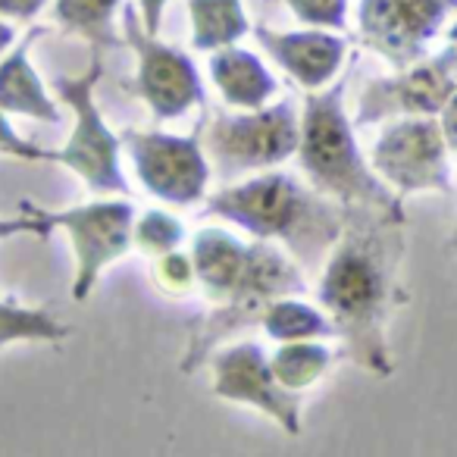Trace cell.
Masks as SVG:
<instances>
[{
	"label": "cell",
	"mask_w": 457,
	"mask_h": 457,
	"mask_svg": "<svg viewBox=\"0 0 457 457\" xmlns=\"http://www.w3.org/2000/svg\"><path fill=\"white\" fill-rule=\"evenodd\" d=\"M54 228L47 220L41 216L29 213V210H20V216H0V242H7V238H20V236H29V238H47Z\"/></svg>",
	"instance_id": "4316f807"
},
{
	"label": "cell",
	"mask_w": 457,
	"mask_h": 457,
	"mask_svg": "<svg viewBox=\"0 0 457 457\" xmlns=\"http://www.w3.org/2000/svg\"><path fill=\"white\" fill-rule=\"evenodd\" d=\"M70 336L72 326L47 307H26L20 301L0 298V348L16 342L63 345Z\"/></svg>",
	"instance_id": "ffe728a7"
},
{
	"label": "cell",
	"mask_w": 457,
	"mask_h": 457,
	"mask_svg": "<svg viewBox=\"0 0 457 457\" xmlns=\"http://www.w3.org/2000/svg\"><path fill=\"white\" fill-rule=\"evenodd\" d=\"M204 213L245 228L261 242H282L304 263L329 254L342 232V207L288 172H257L213 191Z\"/></svg>",
	"instance_id": "7a4b0ae2"
},
{
	"label": "cell",
	"mask_w": 457,
	"mask_h": 457,
	"mask_svg": "<svg viewBox=\"0 0 457 457\" xmlns=\"http://www.w3.org/2000/svg\"><path fill=\"white\" fill-rule=\"evenodd\" d=\"M122 0H54V22L66 35L88 41L91 51H120L126 45L120 32Z\"/></svg>",
	"instance_id": "ac0fdd59"
},
{
	"label": "cell",
	"mask_w": 457,
	"mask_h": 457,
	"mask_svg": "<svg viewBox=\"0 0 457 457\" xmlns=\"http://www.w3.org/2000/svg\"><path fill=\"white\" fill-rule=\"evenodd\" d=\"M191 45L195 51H220L251 35L245 0H188Z\"/></svg>",
	"instance_id": "d6986e66"
},
{
	"label": "cell",
	"mask_w": 457,
	"mask_h": 457,
	"mask_svg": "<svg viewBox=\"0 0 457 457\" xmlns=\"http://www.w3.org/2000/svg\"><path fill=\"white\" fill-rule=\"evenodd\" d=\"M13 41H16V29H13V22H0V57L13 47Z\"/></svg>",
	"instance_id": "4dcf8cb0"
},
{
	"label": "cell",
	"mask_w": 457,
	"mask_h": 457,
	"mask_svg": "<svg viewBox=\"0 0 457 457\" xmlns=\"http://www.w3.org/2000/svg\"><path fill=\"white\" fill-rule=\"evenodd\" d=\"M263 332H267L273 342H307V338H338L332 320L326 317L323 307H311L304 301L292 298H276L267 307L261 320Z\"/></svg>",
	"instance_id": "44dd1931"
},
{
	"label": "cell",
	"mask_w": 457,
	"mask_h": 457,
	"mask_svg": "<svg viewBox=\"0 0 457 457\" xmlns=\"http://www.w3.org/2000/svg\"><path fill=\"white\" fill-rule=\"evenodd\" d=\"M154 279L166 295H188L197 288L195 263H191L188 251H170V254L154 257Z\"/></svg>",
	"instance_id": "d4e9b609"
},
{
	"label": "cell",
	"mask_w": 457,
	"mask_h": 457,
	"mask_svg": "<svg viewBox=\"0 0 457 457\" xmlns=\"http://www.w3.org/2000/svg\"><path fill=\"white\" fill-rule=\"evenodd\" d=\"M122 38L135 54L132 95L145 101L157 120H179L204 104V85L195 60L151 35L138 20V10H122Z\"/></svg>",
	"instance_id": "30bf717a"
},
{
	"label": "cell",
	"mask_w": 457,
	"mask_h": 457,
	"mask_svg": "<svg viewBox=\"0 0 457 457\" xmlns=\"http://www.w3.org/2000/svg\"><path fill=\"white\" fill-rule=\"evenodd\" d=\"M166 7H170V0H138V4H135L141 26H145L151 35H160V22H163Z\"/></svg>",
	"instance_id": "f1b7e54d"
},
{
	"label": "cell",
	"mask_w": 457,
	"mask_h": 457,
	"mask_svg": "<svg viewBox=\"0 0 457 457\" xmlns=\"http://www.w3.org/2000/svg\"><path fill=\"white\" fill-rule=\"evenodd\" d=\"M185 238V226L166 210H145L141 216H135L132 226V245L141 251L145 257H160L170 254L182 245Z\"/></svg>",
	"instance_id": "603a6c76"
},
{
	"label": "cell",
	"mask_w": 457,
	"mask_h": 457,
	"mask_svg": "<svg viewBox=\"0 0 457 457\" xmlns=\"http://www.w3.org/2000/svg\"><path fill=\"white\" fill-rule=\"evenodd\" d=\"M20 210L41 216L51 228H63L76 257V276H72V301L85 304L95 292L97 279L107 267L129 254L135 226V207L126 197H97V201L79 204L66 210H47L35 201H20Z\"/></svg>",
	"instance_id": "52a82bcc"
},
{
	"label": "cell",
	"mask_w": 457,
	"mask_h": 457,
	"mask_svg": "<svg viewBox=\"0 0 457 457\" xmlns=\"http://www.w3.org/2000/svg\"><path fill=\"white\" fill-rule=\"evenodd\" d=\"M348 79L307 91L304 116H301L298 163L307 182L320 195L332 197L338 207H370L395 220L404 216V197H398L379 176L373 163L361 154L354 138V122L345 113Z\"/></svg>",
	"instance_id": "3957f363"
},
{
	"label": "cell",
	"mask_w": 457,
	"mask_h": 457,
	"mask_svg": "<svg viewBox=\"0 0 457 457\" xmlns=\"http://www.w3.org/2000/svg\"><path fill=\"white\" fill-rule=\"evenodd\" d=\"M204 154L222 179L273 170L298 154L301 116L288 101L261 110L216 113L204 129Z\"/></svg>",
	"instance_id": "8992f818"
},
{
	"label": "cell",
	"mask_w": 457,
	"mask_h": 457,
	"mask_svg": "<svg viewBox=\"0 0 457 457\" xmlns=\"http://www.w3.org/2000/svg\"><path fill=\"white\" fill-rule=\"evenodd\" d=\"M47 0H0V22H32Z\"/></svg>",
	"instance_id": "83f0119b"
},
{
	"label": "cell",
	"mask_w": 457,
	"mask_h": 457,
	"mask_svg": "<svg viewBox=\"0 0 457 457\" xmlns=\"http://www.w3.org/2000/svg\"><path fill=\"white\" fill-rule=\"evenodd\" d=\"M448 45H451V47H454V51H457V20H454V26L448 29Z\"/></svg>",
	"instance_id": "d6a6232c"
},
{
	"label": "cell",
	"mask_w": 457,
	"mask_h": 457,
	"mask_svg": "<svg viewBox=\"0 0 457 457\" xmlns=\"http://www.w3.org/2000/svg\"><path fill=\"white\" fill-rule=\"evenodd\" d=\"M451 151L436 116H398L373 141L370 163L398 197L438 191L451 195Z\"/></svg>",
	"instance_id": "ba28073f"
},
{
	"label": "cell",
	"mask_w": 457,
	"mask_h": 457,
	"mask_svg": "<svg viewBox=\"0 0 457 457\" xmlns=\"http://www.w3.org/2000/svg\"><path fill=\"white\" fill-rule=\"evenodd\" d=\"M286 7L307 29H329V32L348 29V0H286Z\"/></svg>",
	"instance_id": "cb8c5ba5"
},
{
	"label": "cell",
	"mask_w": 457,
	"mask_h": 457,
	"mask_svg": "<svg viewBox=\"0 0 457 457\" xmlns=\"http://www.w3.org/2000/svg\"><path fill=\"white\" fill-rule=\"evenodd\" d=\"M207 72L213 88L232 110H261L279 91L273 72L263 66V60L238 45L220 47L210 54Z\"/></svg>",
	"instance_id": "e0dca14e"
},
{
	"label": "cell",
	"mask_w": 457,
	"mask_h": 457,
	"mask_svg": "<svg viewBox=\"0 0 457 457\" xmlns=\"http://www.w3.org/2000/svg\"><path fill=\"white\" fill-rule=\"evenodd\" d=\"M304 288H307V282H304V276H301L298 263L288 261L286 251H279L273 242L254 238L251 263H248V273H245L242 286L228 295L226 301L210 307L207 313L188 320V326H185V351H182V357H179V370H182L185 376L197 373L226 338L261 326L263 313H267V307L273 304L276 298L301 295Z\"/></svg>",
	"instance_id": "277c9868"
},
{
	"label": "cell",
	"mask_w": 457,
	"mask_h": 457,
	"mask_svg": "<svg viewBox=\"0 0 457 457\" xmlns=\"http://www.w3.org/2000/svg\"><path fill=\"white\" fill-rule=\"evenodd\" d=\"M445 251H448L451 257L457 261V220L451 222V228H448V236H445Z\"/></svg>",
	"instance_id": "1f68e13d"
},
{
	"label": "cell",
	"mask_w": 457,
	"mask_h": 457,
	"mask_svg": "<svg viewBox=\"0 0 457 457\" xmlns=\"http://www.w3.org/2000/svg\"><path fill=\"white\" fill-rule=\"evenodd\" d=\"M201 135L204 122H197L195 132L188 135L126 129L120 138L147 195L170 207H195L207 197L210 170H213L204 154Z\"/></svg>",
	"instance_id": "9c48e42d"
},
{
	"label": "cell",
	"mask_w": 457,
	"mask_h": 457,
	"mask_svg": "<svg viewBox=\"0 0 457 457\" xmlns=\"http://www.w3.org/2000/svg\"><path fill=\"white\" fill-rule=\"evenodd\" d=\"M401 267L404 220L370 207H342V232L326 254L317 301L336 326L345 357L379 379L395 373L388 323L407 304Z\"/></svg>",
	"instance_id": "6da1fadb"
},
{
	"label": "cell",
	"mask_w": 457,
	"mask_h": 457,
	"mask_svg": "<svg viewBox=\"0 0 457 457\" xmlns=\"http://www.w3.org/2000/svg\"><path fill=\"white\" fill-rule=\"evenodd\" d=\"M45 32V26H32L26 38L13 41V47L0 57V110L10 116H26V120L57 126L63 113L32 66V45Z\"/></svg>",
	"instance_id": "9a60e30c"
},
{
	"label": "cell",
	"mask_w": 457,
	"mask_h": 457,
	"mask_svg": "<svg viewBox=\"0 0 457 457\" xmlns=\"http://www.w3.org/2000/svg\"><path fill=\"white\" fill-rule=\"evenodd\" d=\"M0 154L13 160H26V163H45V145L22 138L10 122V113L0 110Z\"/></svg>",
	"instance_id": "484cf974"
},
{
	"label": "cell",
	"mask_w": 457,
	"mask_h": 457,
	"mask_svg": "<svg viewBox=\"0 0 457 457\" xmlns=\"http://www.w3.org/2000/svg\"><path fill=\"white\" fill-rule=\"evenodd\" d=\"M210 388L220 401L254 407L263 417L273 420L288 436H301L304 429V401L301 392L286 388L276 379L270 357L261 342H238L216 348L210 354Z\"/></svg>",
	"instance_id": "8fae6325"
},
{
	"label": "cell",
	"mask_w": 457,
	"mask_h": 457,
	"mask_svg": "<svg viewBox=\"0 0 457 457\" xmlns=\"http://www.w3.org/2000/svg\"><path fill=\"white\" fill-rule=\"evenodd\" d=\"M457 91V51L445 47L436 57H423L395 76L373 79L357 97L354 129L398 116H438Z\"/></svg>",
	"instance_id": "4fadbf2b"
},
{
	"label": "cell",
	"mask_w": 457,
	"mask_h": 457,
	"mask_svg": "<svg viewBox=\"0 0 457 457\" xmlns=\"http://www.w3.org/2000/svg\"><path fill=\"white\" fill-rule=\"evenodd\" d=\"M438 126H442V135H445V141H448V151L457 157V91L448 97V104H445L442 113H438Z\"/></svg>",
	"instance_id": "f546056e"
},
{
	"label": "cell",
	"mask_w": 457,
	"mask_h": 457,
	"mask_svg": "<svg viewBox=\"0 0 457 457\" xmlns=\"http://www.w3.org/2000/svg\"><path fill=\"white\" fill-rule=\"evenodd\" d=\"M254 38L286 76H292L304 91H320L332 85L348 60V38L329 29H304V32H273L254 29Z\"/></svg>",
	"instance_id": "5bb4252c"
},
{
	"label": "cell",
	"mask_w": 457,
	"mask_h": 457,
	"mask_svg": "<svg viewBox=\"0 0 457 457\" xmlns=\"http://www.w3.org/2000/svg\"><path fill=\"white\" fill-rule=\"evenodd\" d=\"M454 13L457 0H361L357 38L395 70H404L429 54V45Z\"/></svg>",
	"instance_id": "7c38bea8"
},
{
	"label": "cell",
	"mask_w": 457,
	"mask_h": 457,
	"mask_svg": "<svg viewBox=\"0 0 457 457\" xmlns=\"http://www.w3.org/2000/svg\"><path fill=\"white\" fill-rule=\"evenodd\" d=\"M276 379L292 392L313 388L332 367V351L323 338H307V342H282V348L270 357Z\"/></svg>",
	"instance_id": "7402d4cb"
},
{
	"label": "cell",
	"mask_w": 457,
	"mask_h": 457,
	"mask_svg": "<svg viewBox=\"0 0 457 457\" xmlns=\"http://www.w3.org/2000/svg\"><path fill=\"white\" fill-rule=\"evenodd\" d=\"M251 248L254 242H242L226 228H201L191 238V263H195L197 288L210 304H220L242 286L251 263Z\"/></svg>",
	"instance_id": "2e32d148"
},
{
	"label": "cell",
	"mask_w": 457,
	"mask_h": 457,
	"mask_svg": "<svg viewBox=\"0 0 457 457\" xmlns=\"http://www.w3.org/2000/svg\"><path fill=\"white\" fill-rule=\"evenodd\" d=\"M104 76L101 54L91 51V63L79 76H57L54 91L72 113V132L66 145L45 147V163H60L76 172L95 195H129L122 172V138L107 126L97 107V82Z\"/></svg>",
	"instance_id": "5b68a950"
}]
</instances>
